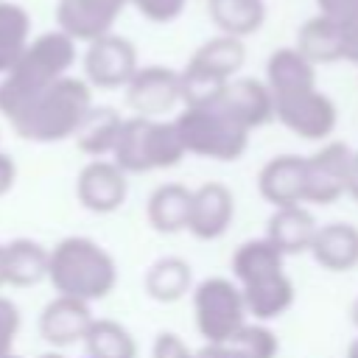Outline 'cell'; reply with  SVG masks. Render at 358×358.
<instances>
[{"instance_id": "6da1fadb", "label": "cell", "mask_w": 358, "mask_h": 358, "mask_svg": "<svg viewBox=\"0 0 358 358\" xmlns=\"http://www.w3.org/2000/svg\"><path fill=\"white\" fill-rule=\"evenodd\" d=\"M76 64V42L56 31H45L28 42L14 67L0 78V115L11 123L45 87L70 76Z\"/></svg>"}, {"instance_id": "7a4b0ae2", "label": "cell", "mask_w": 358, "mask_h": 358, "mask_svg": "<svg viewBox=\"0 0 358 358\" xmlns=\"http://www.w3.org/2000/svg\"><path fill=\"white\" fill-rule=\"evenodd\" d=\"M48 280L56 294L90 305L115 291L117 266L115 257L92 238L70 235L48 249Z\"/></svg>"}, {"instance_id": "3957f363", "label": "cell", "mask_w": 358, "mask_h": 358, "mask_svg": "<svg viewBox=\"0 0 358 358\" xmlns=\"http://www.w3.org/2000/svg\"><path fill=\"white\" fill-rule=\"evenodd\" d=\"M90 106V84L76 76H62L11 120V129L31 143H62L76 134Z\"/></svg>"}, {"instance_id": "277c9868", "label": "cell", "mask_w": 358, "mask_h": 358, "mask_svg": "<svg viewBox=\"0 0 358 358\" xmlns=\"http://www.w3.org/2000/svg\"><path fill=\"white\" fill-rule=\"evenodd\" d=\"M246 62V45L235 36H213L193 50L185 70L179 73L182 81V103L185 106H207L218 98L224 84L238 76Z\"/></svg>"}, {"instance_id": "5b68a950", "label": "cell", "mask_w": 358, "mask_h": 358, "mask_svg": "<svg viewBox=\"0 0 358 358\" xmlns=\"http://www.w3.org/2000/svg\"><path fill=\"white\" fill-rule=\"evenodd\" d=\"M185 154L207 157V159H238L249 145V131L235 123L218 106H185L179 117H173Z\"/></svg>"}, {"instance_id": "8992f818", "label": "cell", "mask_w": 358, "mask_h": 358, "mask_svg": "<svg viewBox=\"0 0 358 358\" xmlns=\"http://www.w3.org/2000/svg\"><path fill=\"white\" fill-rule=\"evenodd\" d=\"M193 324L204 344H227L229 336L246 324V305L238 282L227 277H207L193 288Z\"/></svg>"}, {"instance_id": "52a82bcc", "label": "cell", "mask_w": 358, "mask_h": 358, "mask_svg": "<svg viewBox=\"0 0 358 358\" xmlns=\"http://www.w3.org/2000/svg\"><path fill=\"white\" fill-rule=\"evenodd\" d=\"M274 117L302 140H324L338 123L336 103L316 87L274 98Z\"/></svg>"}, {"instance_id": "ba28073f", "label": "cell", "mask_w": 358, "mask_h": 358, "mask_svg": "<svg viewBox=\"0 0 358 358\" xmlns=\"http://www.w3.org/2000/svg\"><path fill=\"white\" fill-rule=\"evenodd\" d=\"M137 48L120 34H103L87 42L84 81L98 90H120L137 70Z\"/></svg>"}, {"instance_id": "9c48e42d", "label": "cell", "mask_w": 358, "mask_h": 358, "mask_svg": "<svg viewBox=\"0 0 358 358\" xmlns=\"http://www.w3.org/2000/svg\"><path fill=\"white\" fill-rule=\"evenodd\" d=\"M126 90V103L131 106L134 115L140 117H154L159 120L171 109L182 103V81L179 73L165 67V64H148L137 67L134 76L129 78Z\"/></svg>"}, {"instance_id": "30bf717a", "label": "cell", "mask_w": 358, "mask_h": 358, "mask_svg": "<svg viewBox=\"0 0 358 358\" xmlns=\"http://www.w3.org/2000/svg\"><path fill=\"white\" fill-rule=\"evenodd\" d=\"M352 148L347 143H327L316 154L305 157V201L333 204L347 193Z\"/></svg>"}, {"instance_id": "8fae6325", "label": "cell", "mask_w": 358, "mask_h": 358, "mask_svg": "<svg viewBox=\"0 0 358 358\" xmlns=\"http://www.w3.org/2000/svg\"><path fill=\"white\" fill-rule=\"evenodd\" d=\"M129 0H59L56 28L73 42H92L112 34V25L123 14Z\"/></svg>"}, {"instance_id": "7c38bea8", "label": "cell", "mask_w": 358, "mask_h": 358, "mask_svg": "<svg viewBox=\"0 0 358 358\" xmlns=\"http://www.w3.org/2000/svg\"><path fill=\"white\" fill-rule=\"evenodd\" d=\"M76 196L90 213H115L129 196V179L112 159H90L76 179Z\"/></svg>"}, {"instance_id": "4fadbf2b", "label": "cell", "mask_w": 358, "mask_h": 358, "mask_svg": "<svg viewBox=\"0 0 358 358\" xmlns=\"http://www.w3.org/2000/svg\"><path fill=\"white\" fill-rule=\"evenodd\" d=\"M210 106V103H207ZM221 112H227L235 123H241L246 131L274 120V98L260 78H229L218 98L213 101Z\"/></svg>"}, {"instance_id": "5bb4252c", "label": "cell", "mask_w": 358, "mask_h": 358, "mask_svg": "<svg viewBox=\"0 0 358 358\" xmlns=\"http://www.w3.org/2000/svg\"><path fill=\"white\" fill-rule=\"evenodd\" d=\"M235 215V196L221 182H204L190 196V218L187 232L199 241H215L221 238Z\"/></svg>"}, {"instance_id": "9a60e30c", "label": "cell", "mask_w": 358, "mask_h": 358, "mask_svg": "<svg viewBox=\"0 0 358 358\" xmlns=\"http://www.w3.org/2000/svg\"><path fill=\"white\" fill-rule=\"evenodd\" d=\"M260 196L277 207H294L305 201V157L299 154H277L257 173Z\"/></svg>"}, {"instance_id": "2e32d148", "label": "cell", "mask_w": 358, "mask_h": 358, "mask_svg": "<svg viewBox=\"0 0 358 358\" xmlns=\"http://www.w3.org/2000/svg\"><path fill=\"white\" fill-rule=\"evenodd\" d=\"M92 319L95 316L87 302L56 294L39 313V336L50 347H73L84 338Z\"/></svg>"}, {"instance_id": "e0dca14e", "label": "cell", "mask_w": 358, "mask_h": 358, "mask_svg": "<svg viewBox=\"0 0 358 358\" xmlns=\"http://www.w3.org/2000/svg\"><path fill=\"white\" fill-rule=\"evenodd\" d=\"M308 252L327 271H350L358 266V227L350 221L322 224L316 227Z\"/></svg>"}, {"instance_id": "ac0fdd59", "label": "cell", "mask_w": 358, "mask_h": 358, "mask_svg": "<svg viewBox=\"0 0 358 358\" xmlns=\"http://www.w3.org/2000/svg\"><path fill=\"white\" fill-rule=\"evenodd\" d=\"M316 218L302 207V204H294V207H277L274 215L268 218L266 224V241L274 243L280 249L282 257L288 255H302L310 249V241H313V232H316Z\"/></svg>"}, {"instance_id": "d6986e66", "label": "cell", "mask_w": 358, "mask_h": 358, "mask_svg": "<svg viewBox=\"0 0 358 358\" xmlns=\"http://www.w3.org/2000/svg\"><path fill=\"white\" fill-rule=\"evenodd\" d=\"M266 87L271 98L310 90L316 87V64H310L296 48H277L266 62Z\"/></svg>"}, {"instance_id": "ffe728a7", "label": "cell", "mask_w": 358, "mask_h": 358, "mask_svg": "<svg viewBox=\"0 0 358 358\" xmlns=\"http://www.w3.org/2000/svg\"><path fill=\"white\" fill-rule=\"evenodd\" d=\"M190 196H193V190L179 182H165V185L154 187L145 201L148 224L162 235L185 232L187 218H190Z\"/></svg>"}, {"instance_id": "44dd1931", "label": "cell", "mask_w": 358, "mask_h": 358, "mask_svg": "<svg viewBox=\"0 0 358 358\" xmlns=\"http://www.w3.org/2000/svg\"><path fill=\"white\" fill-rule=\"evenodd\" d=\"M241 296L246 305V316H255L257 322H271L294 305V282L288 280L285 271H280L260 282L243 285Z\"/></svg>"}, {"instance_id": "7402d4cb", "label": "cell", "mask_w": 358, "mask_h": 358, "mask_svg": "<svg viewBox=\"0 0 358 358\" xmlns=\"http://www.w3.org/2000/svg\"><path fill=\"white\" fill-rule=\"evenodd\" d=\"M120 112L112 106H90L84 120L78 123L73 140L78 145V151H84L92 159H103L106 154H112L117 131H120Z\"/></svg>"}, {"instance_id": "603a6c76", "label": "cell", "mask_w": 358, "mask_h": 358, "mask_svg": "<svg viewBox=\"0 0 358 358\" xmlns=\"http://www.w3.org/2000/svg\"><path fill=\"white\" fill-rule=\"evenodd\" d=\"M6 249V285L28 288L48 277V249L31 238H14Z\"/></svg>"}, {"instance_id": "cb8c5ba5", "label": "cell", "mask_w": 358, "mask_h": 358, "mask_svg": "<svg viewBox=\"0 0 358 358\" xmlns=\"http://www.w3.org/2000/svg\"><path fill=\"white\" fill-rule=\"evenodd\" d=\"M285 257L280 255V249L274 243H268L266 238H252L246 243H241L232 255V274L238 280V288L260 282L271 274L282 271Z\"/></svg>"}, {"instance_id": "d4e9b609", "label": "cell", "mask_w": 358, "mask_h": 358, "mask_svg": "<svg viewBox=\"0 0 358 358\" xmlns=\"http://www.w3.org/2000/svg\"><path fill=\"white\" fill-rule=\"evenodd\" d=\"M193 288V268L185 257L168 255L148 266L145 271V291L157 302H176Z\"/></svg>"}, {"instance_id": "484cf974", "label": "cell", "mask_w": 358, "mask_h": 358, "mask_svg": "<svg viewBox=\"0 0 358 358\" xmlns=\"http://www.w3.org/2000/svg\"><path fill=\"white\" fill-rule=\"evenodd\" d=\"M210 17L224 36L243 39L266 22V3L263 0H207Z\"/></svg>"}, {"instance_id": "4316f807", "label": "cell", "mask_w": 358, "mask_h": 358, "mask_svg": "<svg viewBox=\"0 0 358 358\" xmlns=\"http://www.w3.org/2000/svg\"><path fill=\"white\" fill-rule=\"evenodd\" d=\"M296 50L310 62V64H327L344 59V45H341V31L333 20L324 14L310 17L296 36Z\"/></svg>"}, {"instance_id": "83f0119b", "label": "cell", "mask_w": 358, "mask_h": 358, "mask_svg": "<svg viewBox=\"0 0 358 358\" xmlns=\"http://www.w3.org/2000/svg\"><path fill=\"white\" fill-rule=\"evenodd\" d=\"M81 344L84 358H137L134 336L115 319H92Z\"/></svg>"}, {"instance_id": "f1b7e54d", "label": "cell", "mask_w": 358, "mask_h": 358, "mask_svg": "<svg viewBox=\"0 0 358 358\" xmlns=\"http://www.w3.org/2000/svg\"><path fill=\"white\" fill-rule=\"evenodd\" d=\"M31 42V17L20 3L0 0V76H6Z\"/></svg>"}, {"instance_id": "f546056e", "label": "cell", "mask_w": 358, "mask_h": 358, "mask_svg": "<svg viewBox=\"0 0 358 358\" xmlns=\"http://www.w3.org/2000/svg\"><path fill=\"white\" fill-rule=\"evenodd\" d=\"M227 352L232 358H277L280 352V341L274 336L271 327H266L263 322H246L241 324L227 344Z\"/></svg>"}, {"instance_id": "4dcf8cb0", "label": "cell", "mask_w": 358, "mask_h": 358, "mask_svg": "<svg viewBox=\"0 0 358 358\" xmlns=\"http://www.w3.org/2000/svg\"><path fill=\"white\" fill-rule=\"evenodd\" d=\"M185 159V145L173 120H154L148 123V168L165 171Z\"/></svg>"}, {"instance_id": "1f68e13d", "label": "cell", "mask_w": 358, "mask_h": 358, "mask_svg": "<svg viewBox=\"0 0 358 358\" xmlns=\"http://www.w3.org/2000/svg\"><path fill=\"white\" fill-rule=\"evenodd\" d=\"M145 20L151 22H173L176 17H182L185 11V3L187 0H129Z\"/></svg>"}, {"instance_id": "d6a6232c", "label": "cell", "mask_w": 358, "mask_h": 358, "mask_svg": "<svg viewBox=\"0 0 358 358\" xmlns=\"http://www.w3.org/2000/svg\"><path fill=\"white\" fill-rule=\"evenodd\" d=\"M20 333V308L0 294V358L11 355V347Z\"/></svg>"}, {"instance_id": "836d02e7", "label": "cell", "mask_w": 358, "mask_h": 358, "mask_svg": "<svg viewBox=\"0 0 358 358\" xmlns=\"http://www.w3.org/2000/svg\"><path fill=\"white\" fill-rule=\"evenodd\" d=\"M151 358H196V352L176 333H159L151 344Z\"/></svg>"}, {"instance_id": "e575fe53", "label": "cell", "mask_w": 358, "mask_h": 358, "mask_svg": "<svg viewBox=\"0 0 358 358\" xmlns=\"http://www.w3.org/2000/svg\"><path fill=\"white\" fill-rule=\"evenodd\" d=\"M316 3H319V11L333 22H341L358 11V0H316Z\"/></svg>"}, {"instance_id": "d590c367", "label": "cell", "mask_w": 358, "mask_h": 358, "mask_svg": "<svg viewBox=\"0 0 358 358\" xmlns=\"http://www.w3.org/2000/svg\"><path fill=\"white\" fill-rule=\"evenodd\" d=\"M14 182H17V162L6 151H0V196H6L14 187Z\"/></svg>"}, {"instance_id": "8d00e7d4", "label": "cell", "mask_w": 358, "mask_h": 358, "mask_svg": "<svg viewBox=\"0 0 358 358\" xmlns=\"http://www.w3.org/2000/svg\"><path fill=\"white\" fill-rule=\"evenodd\" d=\"M347 193L358 201V151L350 157V171H347Z\"/></svg>"}, {"instance_id": "74e56055", "label": "cell", "mask_w": 358, "mask_h": 358, "mask_svg": "<svg viewBox=\"0 0 358 358\" xmlns=\"http://www.w3.org/2000/svg\"><path fill=\"white\" fill-rule=\"evenodd\" d=\"M196 358H232V355L221 344H204V350H199Z\"/></svg>"}, {"instance_id": "f35d334b", "label": "cell", "mask_w": 358, "mask_h": 358, "mask_svg": "<svg viewBox=\"0 0 358 358\" xmlns=\"http://www.w3.org/2000/svg\"><path fill=\"white\" fill-rule=\"evenodd\" d=\"M6 285V249H3V243H0V288Z\"/></svg>"}, {"instance_id": "ab89813d", "label": "cell", "mask_w": 358, "mask_h": 358, "mask_svg": "<svg viewBox=\"0 0 358 358\" xmlns=\"http://www.w3.org/2000/svg\"><path fill=\"white\" fill-rule=\"evenodd\" d=\"M347 358H358V336H355V341L347 347Z\"/></svg>"}, {"instance_id": "60d3db41", "label": "cell", "mask_w": 358, "mask_h": 358, "mask_svg": "<svg viewBox=\"0 0 358 358\" xmlns=\"http://www.w3.org/2000/svg\"><path fill=\"white\" fill-rule=\"evenodd\" d=\"M350 313H352V324H355V327H358V299H355V302H352V310H350Z\"/></svg>"}, {"instance_id": "b9f144b4", "label": "cell", "mask_w": 358, "mask_h": 358, "mask_svg": "<svg viewBox=\"0 0 358 358\" xmlns=\"http://www.w3.org/2000/svg\"><path fill=\"white\" fill-rule=\"evenodd\" d=\"M39 358H64L62 352H45V355H39Z\"/></svg>"}, {"instance_id": "7bdbcfd3", "label": "cell", "mask_w": 358, "mask_h": 358, "mask_svg": "<svg viewBox=\"0 0 358 358\" xmlns=\"http://www.w3.org/2000/svg\"><path fill=\"white\" fill-rule=\"evenodd\" d=\"M3 358H17V355H3Z\"/></svg>"}]
</instances>
